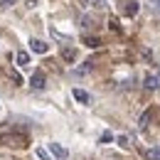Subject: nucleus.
<instances>
[{
  "label": "nucleus",
  "mask_w": 160,
  "mask_h": 160,
  "mask_svg": "<svg viewBox=\"0 0 160 160\" xmlns=\"http://www.w3.org/2000/svg\"><path fill=\"white\" fill-rule=\"evenodd\" d=\"M0 143H5V145H18V148H22V145L27 143V136H15V133H5V136H0Z\"/></svg>",
  "instance_id": "f03ea898"
},
{
  "label": "nucleus",
  "mask_w": 160,
  "mask_h": 160,
  "mask_svg": "<svg viewBox=\"0 0 160 160\" xmlns=\"http://www.w3.org/2000/svg\"><path fill=\"white\" fill-rule=\"evenodd\" d=\"M30 86H32V89H44V74H42V72H35V74L30 77Z\"/></svg>",
  "instance_id": "423d86ee"
},
{
  "label": "nucleus",
  "mask_w": 160,
  "mask_h": 160,
  "mask_svg": "<svg viewBox=\"0 0 160 160\" xmlns=\"http://www.w3.org/2000/svg\"><path fill=\"white\" fill-rule=\"evenodd\" d=\"M74 99L79 101V103H89V101H91V96H89L84 89H74Z\"/></svg>",
  "instance_id": "0eeeda50"
},
{
  "label": "nucleus",
  "mask_w": 160,
  "mask_h": 160,
  "mask_svg": "<svg viewBox=\"0 0 160 160\" xmlns=\"http://www.w3.org/2000/svg\"><path fill=\"white\" fill-rule=\"evenodd\" d=\"M62 57H64L67 62H74L77 59V52H74L72 47H64V49H62Z\"/></svg>",
  "instance_id": "6e6552de"
},
{
  "label": "nucleus",
  "mask_w": 160,
  "mask_h": 160,
  "mask_svg": "<svg viewBox=\"0 0 160 160\" xmlns=\"http://www.w3.org/2000/svg\"><path fill=\"white\" fill-rule=\"evenodd\" d=\"M118 145L121 148H131V138L128 136H118Z\"/></svg>",
  "instance_id": "ddd939ff"
},
{
  "label": "nucleus",
  "mask_w": 160,
  "mask_h": 160,
  "mask_svg": "<svg viewBox=\"0 0 160 160\" xmlns=\"http://www.w3.org/2000/svg\"><path fill=\"white\" fill-rule=\"evenodd\" d=\"M18 64H20V67H27V64H30V54H27V52H18Z\"/></svg>",
  "instance_id": "9d476101"
},
{
  "label": "nucleus",
  "mask_w": 160,
  "mask_h": 160,
  "mask_svg": "<svg viewBox=\"0 0 160 160\" xmlns=\"http://www.w3.org/2000/svg\"><path fill=\"white\" fill-rule=\"evenodd\" d=\"M143 89H145V91H158L160 89V77L158 74H148V77L143 79Z\"/></svg>",
  "instance_id": "7ed1b4c3"
},
{
  "label": "nucleus",
  "mask_w": 160,
  "mask_h": 160,
  "mask_svg": "<svg viewBox=\"0 0 160 160\" xmlns=\"http://www.w3.org/2000/svg\"><path fill=\"white\" fill-rule=\"evenodd\" d=\"M37 158L40 160H49V153H47L44 148H37Z\"/></svg>",
  "instance_id": "2eb2a0df"
},
{
  "label": "nucleus",
  "mask_w": 160,
  "mask_h": 160,
  "mask_svg": "<svg viewBox=\"0 0 160 160\" xmlns=\"http://www.w3.org/2000/svg\"><path fill=\"white\" fill-rule=\"evenodd\" d=\"M84 44L86 47H101V40L99 37H84Z\"/></svg>",
  "instance_id": "9b49d317"
},
{
  "label": "nucleus",
  "mask_w": 160,
  "mask_h": 160,
  "mask_svg": "<svg viewBox=\"0 0 160 160\" xmlns=\"http://www.w3.org/2000/svg\"><path fill=\"white\" fill-rule=\"evenodd\" d=\"M148 2H150L153 8H160V0H148Z\"/></svg>",
  "instance_id": "6ab92c4d"
},
{
  "label": "nucleus",
  "mask_w": 160,
  "mask_h": 160,
  "mask_svg": "<svg viewBox=\"0 0 160 160\" xmlns=\"http://www.w3.org/2000/svg\"><path fill=\"white\" fill-rule=\"evenodd\" d=\"M150 116H153V108H150V111H145V113L140 116V128H148V121H150Z\"/></svg>",
  "instance_id": "f8f14e48"
},
{
  "label": "nucleus",
  "mask_w": 160,
  "mask_h": 160,
  "mask_svg": "<svg viewBox=\"0 0 160 160\" xmlns=\"http://www.w3.org/2000/svg\"><path fill=\"white\" fill-rule=\"evenodd\" d=\"M91 2H94V8H106V2H103V0H91Z\"/></svg>",
  "instance_id": "dca6fc26"
},
{
  "label": "nucleus",
  "mask_w": 160,
  "mask_h": 160,
  "mask_svg": "<svg viewBox=\"0 0 160 160\" xmlns=\"http://www.w3.org/2000/svg\"><path fill=\"white\" fill-rule=\"evenodd\" d=\"M111 140H113V133H111V131H103V133H101V143H111Z\"/></svg>",
  "instance_id": "4468645a"
},
{
  "label": "nucleus",
  "mask_w": 160,
  "mask_h": 160,
  "mask_svg": "<svg viewBox=\"0 0 160 160\" xmlns=\"http://www.w3.org/2000/svg\"><path fill=\"white\" fill-rule=\"evenodd\" d=\"M145 155H148V160H160V148H148Z\"/></svg>",
  "instance_id": "1a4fd4ad"
},
{
  "label": "nucleus",
  "mask_w": 160,
  "mask_h": 160,
  "mask_svg": "<svg viewBox=\"0 0 160 160\" xmlns=\"http://www.w3.org/2000/svg\"><path fill=\"white\" fill-rule=\"evenodd\" d=\"M0 5H2V8H8V5H12V0H0Z\"/></svg>",
  "instance_id": "a211bd4d"
},
{
  "label": "nucleus",
  "mask_w": 160,
  "mask_h": 160,
  "mask_svg": "<svg viewBox=\"0 0 160 160\" xmlns=\"http://www.w3.org/2000/svg\"><path fill=\"white\" fill-rule=\"evenodd\" d=\"M81 25L84 27H91V18H81Z\"/></svg>",
  "instance_id": "f3484780"
},
{
  "label": "nucleus",
  "mask_w": 160,
  "mask_h": 160,
  "mask_svg": "<svg viewBox=\"0 0 160 160\" xmlns=\"http://www.w3.org/2000/svg\"><path fill=\"white\" fill-rule=\"evenodd\" d=\"M118 5H121V12H123V15H128V18L138 15V10H140L138 0H118Z\"/></svg>",
  "instance_id": "f257e3e1"
},
{
  "label": "nucleus",
  "mask_w": 160,
  "mask_h": 160,
  "mask_svg": "<svg viewBox=\"0 0 160 160\" xmlns=\"http://www.w3.org/2000/svg\"><path fill=\"white\" fill-rule=\"evenodd\" d=\"M30 49L32 52H37V54H47V49H49V44L42 40H30Z\"/></svg>",
  "instance_id": "39448f33"
},
{
  "label": "nucleus",
  "mask_w": 160,
  "mask_h": 160,
  "mask_svg": "<svg viewBox=\"0 0 160 160\" xmlns=\"http://www.w3.org/2000/svg\"><path fill=\"white\" fill-rule=\"evenodd\" d=\"M49 150H52V155H54V158H59V160H67V155H69V153H67V148L59 145V143H49Z\"/></svg>",
  "instance_id": "20e7f679"
}]
</instances>
